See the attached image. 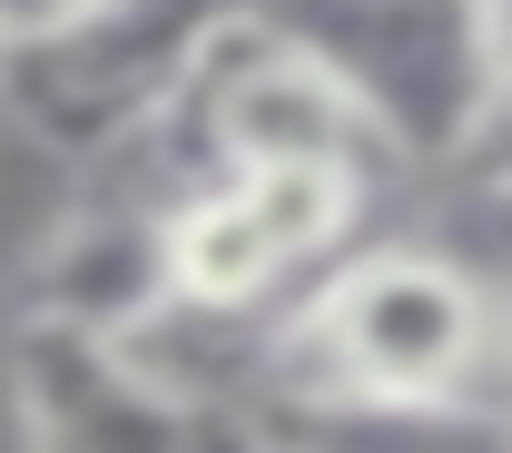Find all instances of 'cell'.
Wrapping results in <instances>:
<instances>
[{"label": "cell", "instance_id": "obj_8", "mask_svg": "<svg viewBox=\"0 0 512 453\" xmlns=\"http://www.w3.org/2000/svg\"><path fill=\"white\" fill-rule=\"evenodd\" d=\"M453 178L483 197V207H493V197H512V79H493V89H483L473 138L453 148Z\"/></svg>", "mask_w": 512, "mask_h": 453}, {"label": "cell", "instance_id": "obj_12", "mask_svg": "<svg viewBox=\"0 0 512 453\" xmlns=\"http://www.w3.org/2000/svg\"><path fill=\"white\" fill-rule=\"evenodd\" d=\"M0 138H10V119H0Z\"/></svg>", "mask_w": 512, "mask_h": 453}, {"label": "cell", "instance_id": "obj_10", "mask_svg": "<svg viewBox=\"0 0 512 453\" xmlns=\"http://www.w3.org/2000/svg\"><path fill=\"white\" fill-rule=\"evenodd\" d=\"M483 10V60H493V79H512V0H473Z\"/></svg>", "mask_w": 512, "mask_h": 453}, {"label": "cell", "instance_id": "obj_1", "mask_svg": "<svg viewBox=\"0 0 512 453\" xmlns=\"http://www.w3.org/2000/svg\"><path fill=\"white\" fill-rule=\"evenodd\" d=\"M503 385V296L444 247H345L316 266L276 325L266 375L296 424H414V434H512Z\"/></svg>", "mask_w": 512, "mask_h": 453}, {"label": "cell", "instance_id": "obj_6", "mask_svg": "<svg viewBox=\"0 0 512 453\" xmlns=\"http://www.w3.org/2000/svg\"><path fill=\"white\" fill-rule=\"evenodd\" d=\"M296 286H306V266L276 247V227L256 217V197L227 168H207V178H188L168 197V296L188 316L256 325V316H276Z\"/></svg>", "mask_w": 512, "mask_h": 453}, {"label": "cell", "instance_id": "obj_7", "mask_svg": "<svg viewBox=\"0 0 512 453\" xmlns=\"http://www.w3.org/2000/svg\"><path fill=\"white\" fill-rule=\"evenodd\" d=\"M375 168L365 148H335V158H266V168H227L256 197V217L276 227V247L306 266H335L345 247H365V217H375Z\"/></svg>", "mask_w": 512, "mask_h": 453}, {"label": "cell", "instance_id": "obj_11", "mask_svg": "<svg viewBox=\"0 0 512 453\" xmlns=\"http://www.w3.org/2000/svg\"><path fill=\"white\" fill-rule=\"evenodd\" d=\"M493 296H503V404H512V266H493Z\"/></svg>", "mask_w": 512, "mask_h": 453}, {"label": "cell", "instance_id": "obj_2", "mask_svg": "<svg viewBox=\"0 0 512 453\" xmlns=\"http://www.w3.org/2000/svg\"><path fill=\"white\" fill-rule=\"evenodd\" d=\"M256 0H89L50 40L0 50V119L60 168H99L188 119L207 50Z\"/></svg>", "mask_w": 512, "mask_h": 453}, {"label": "cell", "instance_id": "obj_4", "mask_svg": "<svg viewBox=\"0 0 512 453\" xmlns=\"http://www.w3.org/2000/svg\"><path fill=\"white\" fill-rule=\"evenodd\" d=\"M10 424L30 444H188L217 434V404L148 345L69 316H10Z\"/></svg>", "mask_w": 512, "mask_h": 453}, {"label": "cell", "instance_id": "obj_5", "mask_svg": "<svg viewBox=\"0 0 512 453\" xmlns=\"http://www.w3.org/2000/svg\"><path fill=\"white\" fill-rule=\"evenodd\" d=\"M188 148L207 168H266V158H335V148H365L394 168L384 129L365 119V99L335 79L325 50H306L286 20L247 10L207 69L188 89Z\"/></svg>", "mask_w": 512, "mask_h": 453}, {"label": "cell", "instance_id": "obj_3", "mask_svg": "<svg viewBox=\"0 0 512 453\" xmlns=\"http://www.w3.org/2000/svg\"><path fill=\"white\" fill-rule=\"evenodd\" d=\"M256 10L335 60V79L384 129L394 168H453V148L473 138V109L493 89L473 0H256Z\"/></svg>", "mask_w": 512, "mask_h": 453}, {"label": "cell", "instance_id": "obj_9", "mask_svg": "<svg viewBox=\"0 0 512 453\" xmlns=\"http://www.w3.org/2000/svg\"><path fill=\"white\" fill-rule=\"evenodd\" d=\"M89 0H0V50H20V40H50L60 20H79Z\"/></svg>", "mask_w": 512, "mask_h": 453}]
</instances>
